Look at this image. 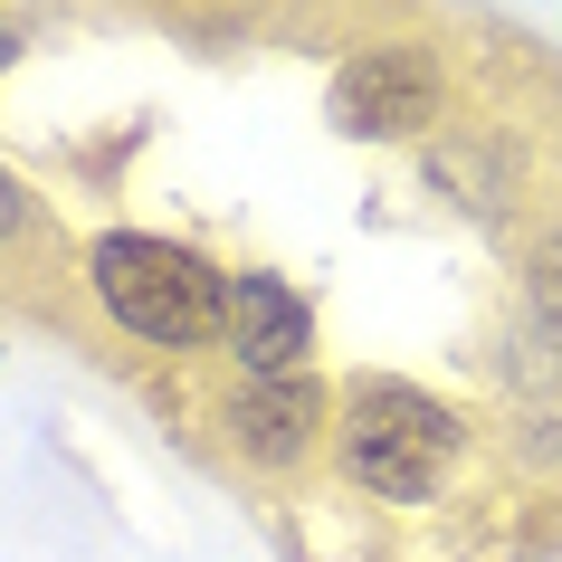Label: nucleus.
I'll list each match as a JSON object with an SVG mask.
<instances>
[{
	"label": "nucleus",
	"instance_id": "nucleus-2",
	"mask_svg": "<svg viewBox=\"0 0 562 562\" xmlns=\"http://www.w3.org/2000/svg\"><path fill=\"white\" fill-rule=\"evenodd\" d=\"M334 419H344L334 429V468L382 505H429L448 486V468H458V448H468L458 411L429 401L419 382H353Z\"/></svg>",
	"mask_w": 562,
	"mask_h": 562
},
{
	"label": "nucleus",
	"instance_id": "nucleus-1",
	"mask_svg": "<svg viewBox=\"0 0 562 562\" xmlns=\"http://www.w3.org/2000/svg\"><path fill=\"white\" fill-rule=\"evenodd\" d=\"M87 286L105 305V325L172 344V353H201L229 325V267L181 248V238H153V229H105L87 248Z\"/></svg>",
	"mask_w": 562,
	"mask_h": 562
},
{
	"label": "nucleus",
	"instance_id": "nucleus-5",
	"mask_svg": "<svg viewBox=\"0 0 562 562\" xmlns=\"http://www.w3.org/2000/svg\"><path fill=\"white\" fill-rule=\"evenodd\" d=\"M238 372H305L315 353V315L277 267H229V325H220Z\"/></svg>",
	"mask_w": 562,
	"mask_h": 562
},
{
	"label": "nucleus",
	"instance_id": "nucleus-4",
	"mask_svg": "<svg viewBox=\"0 0 562 562\" xmlns=\"http://www.w3.org/2000/svg\"><path fill=\"white\" fill-rule=\"evenodd\" d=\"M325 419H334V401L305 382V372H238V391L220 401V439H229L248 468L286 476V468H305V458L334 439Z\"/></svg>",
	"mask_w": 562,
	"mask_h": 562
},
{
	"label": "nucleus",
	"instance_id": "nucleus-7",
	"mask_svg": "<svg viewBox=\"0 0 562 562\" xmlns=\"http://www.w3.org/2000/svg\"><path fill=\"white\" fill-rule=\"evenodd\" d=\"M20 229H30V191L0 172V238H20Z\"/></svg>",
	"mask_w": 562,
	"mask_h": 562
},
{
	"label": "nucleus",
	"instance_id": "nucleus-3",
	"mask_svg": "<svg viewBox=\"0 0 562 562\" xmlns=\"http://www.w3.org/2000/svg\"><path fill=\"white\" fill-rule=\"evenodd\" d=\"M439 115V48L429 38H382V48H353L344 77H334V124L362 134V144H391V134H419Z\"/></svg>",
	"mask_w": 562,
	"mask_h": 562
},
{
	"label": "nucleus",
	"instance_id": "nucleus-6",
	"mask_svg": "<svg viewBox=\"0 0 562 562\" xmlns=\"http://www.w3.org/2000/svg\"><path fill=\"white\" fill-rule=\"evenodd\" d=\"M525 296L543 305V325L562 334V220H553L543 238H533V258H525Z\"/></svg>",
	"mask_w": 562,
	"mask_h": 562
}]
</instances>
